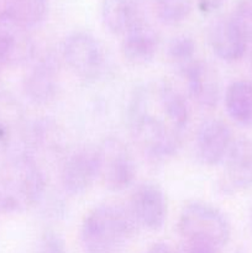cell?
Segmentation results:
<instances>
[{
    "label": "cell",
    "instance_id": "obj_1",
    "mask_svg": "<svg viewBox=\"0 0 252 253\" xmlns=\"http://www.w3.org/2000/svg\"><path fill=\"white\" fill-rule=\"evenodd\" d=\"M126 116L133 141L150 160L162 162L182 147L189 109L172 84L165 81L141 84L131 95Z\"/></svg>",
    "mask_w": 252,
    "mask_h": 253
},
{
    "label": "cell",
    "instance_id": "obj_2",
    "mask_svg": "<svg viewBox=\"0 0 252 253\" xmlns=\"http://www.w3.org/2000/svg\"><path fill=\"white\" fill-rule=\"evenodd\" d=\"M46 193V178L34 155L19 151L0 167V195L6 214L21 212L40 204Z\"/></svg>",
    "mask_w": 252,
    "mask_h": 253
},
{
    "label": "cell",
    "instance_id": "obj_3",
    "mask_svg": "<svg viewBox=\"0 0 252 253\" xmlns=\"http://www.w3.org/2000/svg\"><path fill=\"white\" fill-rule=\"evenodd\" d=\"M138 230L127 208L100 204L82 222L81 242L84 253H118Z\"/></svg>",
    "mask_w": 252,
    "mask_h": 253
},
{
    "label": "cell",
    "instance_id": "obj_4",
    "mask_svg": "<svg viewBox=\"0 0 252 253\" xmlns=\"http://www.w3.org/2000/svg\"><path fill=\"white\" fill-rule=\"evenodd\" d=\"M178 231L184 242L202 245L220 252L229 242L231 227L226 216L214 205L192 202L180 211Z\"/></svg>",
    "mask_w": 252,
    "mask_h": 253
},
{
    "label": "cell",
    "instance_id": "obj_5",
    "mask_svg": "<svg viewBox=\"0 0 252 253\" xmlns=\"http://www.w3.org/2000/svg\"><path fill=\"white\" fill-rule=\"evenodd\" d=\"M98 179L110 192H123L133 184L136 163L127 146L118 137H108L95 148Z\"/></svg>",
    "mask_w": 252,
    "mask_h": 253
},
{
    "label": "cell",
    "instance_id": "obj_6",
    "mask_svg": "<svg viewBox=\"0 0 252 253\" xmlns=\"http://www.w3.org/2000/svg\"><path fill=\"white\" fill-rule=\"evenodd\" d=\"M62 56L76 76L90 81L100 76L105 64L103 46L96 37L85 31H76L66 37Z\"/></svg>",
    "mask_w": 252,
    "mask_h": 253
},
{
    "label": "cell",
    "instance_id": "obj_7",
    "mask_svg": "<svg viewBox=\"0 0 252 253\" xmlns=\"http://www.w3.org/2000/svg\"><path fill=\"white\" fill-rule=\"evenodd\" d=\"M127 209L138 229L160 231L167 221V197L155 183L137 185L131 194Z\"/></svg>",
    "mask_w": 252,
    "mask_h": 253
},
{
    "label": "cell",
    "instance_id": "obj_8",
    "mask_svg": "<svg viewBox=\"0 0 252 253\" xmlns=\"http://www.w3.org/2000/svg\"><path fill=\"white\" fill-rule=\"evenodd\" d=\"M31 29L5 11H0V62L2 67L29 63L35 57Z\"/></svg>",
    "mask_w": 252,
    "mask_h": 253
},
{
    "label": "cell",
    "instance_id": "obj_9",
    "mask_svg": "<svg viewBox=\"0 0 252 253\" xmlns=\"http://www.w3.org/2000/svg\"><path fill=\"white\" fill-rule=\"evenodd\" d=\"M61 68L53 53H44L36 58L24 78V91L35 105H47L56 99L59 89Z\"/></svg>",
    "mask_w": 252,
    "mask_h": 253
},
{
    "label": "cell",
    "instance_id": "obj_10",
    "mask_svg": "<svg viewBox=\"0 0 252 253\" xmlns=\"http://www.w3.org/2000/svg\"><path fill=\"white\" fill-rule=\"evenodd\" d=\"M98 158L95 148H79L64 158L61 182L64 192L79 197L88 192L98 180Z\"/></svg>",
    "mask_w": 252,
    "mask_h": 253
},
{
    "label": "cell",
    "instance_id": "obj_11",
    "mask_svg": "<svg viewBox=\"0 0 252 253\" xmlns=\"http://www.w3.org/2000/svg\"><path fill=\"white\" fill-rule=\"evenodd\" d=\"M232 143L229 126L217 119H208L200 124L195 135V156L202 165L214 167L224 162Z\"/></svg>",
    "mask_w": 252,
    "mask_h": 253
},
{
    "label": "cell",
    "instance_id": "obj_12",
    "mask_svg": "<svg viewBox=\"0 0 252 253\" xmlns=\"http://www.w3.org/2000/svg\"><path fill=\"white\" fill-rule=\"evenodd\" d=\"M24 110L19 101L10 94L0 91V157L24 151L26 131Z\"/></svg>",
    "mask_w": 252,
    "mask_h": 253
},
{
    "label": "cell",
    "instance_id": "obj_13",
    "mask_svg": "<svg viewBox=\"0 0 252 253\" xmlns=\"http://www.w3.org/2000/svg\"><path fill=\"white\" fill-rule=\"evenodd\" d=\"M222 188L227 193H239L252 188V140L234 141L224 160Z\"/></svg>",
    "mask_w": 252,
    "mask_h": 253
},
{
    "label": "cell",
    "instance_id": "obj_14",
    "mask_svg": "<svg viewBox=\"0 0 252 253\" xmlns=\"http://www.w3.org/2000/svg\"><path fill=\"white\" fill-rule=\"evenodd\" d=\"M158 44L160 39L156 30L145 20H141L123 35L121 53L131 66H146L156 57Z\"/></svg>",
    "mask_w": 252,
    "mask_h": 253
},
{
    "label": "cell",
    "instance_id": "obj_15",
    "mask_svg": "<svg viewBox=\"0 0 252 253\" xmlns=\"http://www.w3.org/2000/svg\"><path fill=\"white\" fill-rule=\"evenodd\" d=\"M187 82L188 91L199 106L212 109L220 100V78L210 63L197 59L182 74Z\"/></svg>",
    "mask_w": 252,
    "mask_h": 253
},
{
    "label": "cell",
    "instance_id": "obj_16",
    "mask_svg": "<svg viewBox=\"0 0 252 253\" xmlns=\"http://www.w3.org/2000/svg\"><path fill=\"white\" fill-rule=\"evenodd\" d=\"M209 43L221 61H239L250 43L229 16L216 20L209 30Z\"/></svg>",
    "mask_w": 252,
    "mask_h": 253
},
{
    "label": "cell",
    "instance_id": "obj_17",
    "mask_svg": "<svg viewBox=\"0 0 252 253\" xmlns=\"http://www.w3.org/2000/svg\"><path fill=\"white\" fill-rule=\"evenodd\" d=\"M143 0H101L104 26L114 35L123 36L128 29L143 20Z\"/></svg>",
    "mask_w": 252,
    "mask_h": 253
},
{
    "label": "cell",
    "instance_id": "obj_18",
    "mask_svg": "<svg viewBox=\"0 0 252 253\" xmlns=\"http://www.w3.org/2000/svg\"><path fill=\"white\" fill-rule=\"evenodd\" d=\"M225 108L239 125L252 127V82L236 81L225 93Z\"/></svg>",
    "mask_w": 252,
    "mask_h": 253
},
{
    "label": "cell",
    "instance_id": "obj_19",
    "mask_svg": "<svg viewBox=\"0 0 252 253\" xmlns=\"http://www.w3.org/2000/svg\"><path fill=\"white\" fill-rule=\"evenodd\" d=\"M6 14L29 29L39 26L48 14V0H2Z\"/></svg>",
    "mask_w": 252,
    "mask_h": 253
},
{
    "label": "cell",
    "instance_id": "obj_20",
    "mask_svg": "<svg viewBox=\"0 0 252 253\" xmlns=\"http://www.w3.org/2000/svg\"><path fill=\"white\" fill-rule=\"evenodd\" d=\"M167 56L172 66L183 74L197 61V43L187 35L173 37L168 44Z\"/></svg>",
    "mask_w": 252,
    "mask_h": 253
},
{
    "label": "cell",
    "instance_id": "obj_21",
    "mask_svg": "<svg viewBox=\"0 0 252 253\" xmlns=\"http://www.w3.org/2000/svg\"><path fill=\"white\" fill-rule=\"evenodd\" d=\"M194 0H155V12L166 25H177L190 15Z\"/></svg>",
    "mask_w": 252,
    "mask_h": 253
},
{
    "label": "cell",
    "instance_id": "obj_22",
    "mask_svg": "<svg viewBox=\"0 0 252 253\" xmlns=\"http://www.w3.org/2000/svg\"><path fill=\"white\" fill-rule=\"evenodd\" d=\"M229 17L245 39L252 43V0H240Z\"/></svg>",
    "mask_w": 252,
    "mask_h": 253
},
{
    "label": "cell",
    "instance_id": "obj_23",
    "mask_svg": "<svg viewBox=\"0 0 252 253\" xmlns=\"http://www.w3.org/2000/svg\"><path fill=\"white\" fill-rule=\"evenodd\" d=\"M36 253H67L66 244L57 232L46 231L40 239Z\"/></svg>",
    "mask_w": 252,
    "mask_h": 253
},
{
    "label": "cell",
    "instance_id": "obj_24",
    "mask_svg": "<svg viewBox=\"0 0 252 253\" xmlns=\"http://www.w3.org/2000/svg\"><path fill=\"white\" fill-rule=\"evenodd\" d=\"M226 0H197L198 7L203 14H212L217 11Z\"/></svg>",
    "mask_w": 252,
    "mask_h": 253
},
{
    "label": "cell",
    "instance_id": "obj_25",
    "mask_svg": "<svg viewBox=\"0 0 252 253\" xmlns=\"http://www.w3.org/2000/svg\"><path fill=\"white\" fill-rule=\"evenodd\" d=\"M177 253H219V251H215V250L210 249V247L202 246V245L184 242L182 247L178 250Z\"/></svg>",
    "mask_w": 252,
    "mask_h": 253
},
{
    "label": "cell",
    "instance_id": "obj_26",
    "mask_svg": "<svg viewBox=\"0 0 252 253\" xmlns=\"http://www.w3.org/2000/svg\"><path fill=\"white\" fill-rule=\"evenodd\" d=\"M145 253H177V251H174L169 245L158 242V244L152 245Z\"/></svg>",
    "mask_w": 252,
    "mask_h": 253
},
{
    "label": "cell",
    "instance_id": "obj_27",
    "mask_svg": "<svg viewBox=\"0 0 252 253\" xmlns=\"http://www.w3.org/2000/svg\"><path fill=\"white\" fill-rule=\"evenodd\" d=\"M251 66H252V52H251Z\"/></svg>",
    "mask_w": 252,
    "mask_h": 253
}]
</instances>
